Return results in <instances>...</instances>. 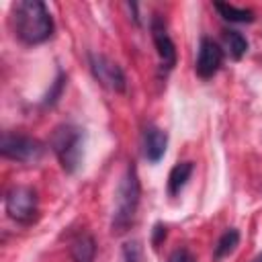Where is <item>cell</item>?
Here are the masks:
<instances>
[{
	"label": "cell",
	"instance_id": "e0dca14e",
	"mask_svg": "<svg viewBox=\"0 0 262 262\" xmlns=\"http://www.w3.org/2000/svg\"><path fill=\"white\" fill-rule=\"evenodd\" d=\"M166 237V227L162 225V223H158L156 227H154V246L158 248L160 246V242Z\"/></svg>",
	"mask_w": 262,
	"mask_h": 262
},
{
	"label": "cell",
	"instance_id": "52a82bcc",
	"mask_svg": "<svg viewBox=\"0 0 262 262\" xmlns=\"http://www.w3.org/2000/svg\"><path fill=\"white\" fill-rule=\"evenodd\" d=\"M221 63H223V49L215 41L203 37L201 39V45H199L196 66H194L196 74L201 78H211V76H215L219 72Z\"/></svg>",
	"mask_w": 262,
	"mask_h": 262
},
{
	"label": "cell",
	"instance_id": "8fae6325",
	"mask_svg": "<svg viewBox=\"0 0 262 262\" xmlns=\"http://www.w3.org/2000/svg\"><path fill=\"white\" fill-rule=\"evenodd\" d=\"M192 168H194L192 162H178L170 170V174H168V194L170 196H176L184 188V184L188 182V178L192 174Z\"/></svg>",
	"mask_w": 262,
	"mask_h": 262
},
{
	"label": "cell",
	"instance_id": "7c38bea8",
	"mask_svg": "<svg viewBox=\"0 0 262 262\" xmlns=\"http://www.w3.org/2000/svg\"><path fill=\"white\" fill-rule=\"evenodd\" d=\"M223 43L233 59H242L248 51V41L239 31H231V29L223 31Z\"/></svg>",
	"mask_w": 262,
	"mask_h": 262
},
{
	"label": "cell",
	"instance_id": "5bb4252c",
	"mask_svg": "<svg viewBox=\"0 0 262 262\" xmlns=\"http://www.w3.org/2000/svg\"><path fill=\"white\" fill-rule=\"evenodd\" d=\"M237 242H239V231L237 229H227L219 237V242H217V246L213 250V258L215 260H221L223 256H227L229 252H233V248L237 246Z\"/></svg>",
	"mask_w": 262,
	"mask_h": 262
},
{
	"label": "cell",
	"instance_id": "3957f363",
	"mask_svg": "<svg viewBox=\"0 0 262 262\" xmlns=\"http://www.w3.org/2000/svg\"><path fill=\"white\" fill-rule=\"evenodd\" d=\"M49 145L68 174L78 170L82 154H84V131L80 127L70 125V123L55 127V131L51 133Z\"/></svg>",
	"mask_w": 262,
	"mask_h": 262
},
{
	"label": "cell",
	"instance_id": "ba28073f",
	"mask_svg": "<svg viewBox=\"0 0 262 262\" xmlns=\"http://www.w3.org/2000/svg\"><path fill=\"white\" fill-rule=\"evenodd\" d=\"M149 31H151V39H154V45H156V51L160 55L162 66H166V70H172L176 66V47H174V41L168 35L166 23L160 16H154L151 25H149Z\"/></svg>",
	"mask_w": 262,
	"mask_h": 262
},
{
	"label": "cell",
	"instance_id": "2e32d148",
	"mask_svg": "<svg viewBox=\"0 0 262 262\" xmlns=\"http://www.w3.org/2000/svg\"><path fill=\"white\" fill-rule=\"evenodd\" d=\"M125 258H127V262H139V248H137V242L125 246Z\"/></svg>",
	"mask_w": 262,
	"mask_h": 262
},
{
	"label": "cell",
	"instance_id": "8992f818",
	"mask_svg": "<svg viewBox=\"0 0 262 262\" xmlns=\"http://www.w3.org/2000/svg\"><path fill=\"white\" fill-rule=\"evenodd\" d=\"M90 70L94 74V78L108 90L113 92H125V74L121 70L119 63H115L111 57L102 55V53H90Z\"/></svg>",
	"mask_w": 262,
	"mask_h": 262
},
{
	"label": "cell",
	"instance_id": "4fadbf2b",
	"mask_svg": "<svg viewBox=\"0 0 262 262\" xmlns=\"http://www.w3.org/2000/svg\"><path fill=\"white\" fill-rule=\"evenodd\" d=\"M215 8L229 23H252L254 20V12L250 8H237L233 4H223V2H215Z\"/></svg>",
	"mask_w": 262,
	"mask_h": 262
},
{
	"label": "cell",
	"instance_id": "6da1fadb",
	"mask_svg": "<svg viewBox=\"0 0 262 262\" xmlns=\"http://www.w3.org/2000/svg\"><path fill=\"white\" fill-rule=\"evenodd\" d=\"M16 37L27 45H37L53 35V18L41 0H20L12 6Z\"/></svg>",
	"mask_w": 262,
	"mask_h": 262
},
{
	"label": "cell",
	"instance_id": "277c9868",
	"mask_svg": "<svg viewBox=\"0 0 262 262\" xmlns=\"http://www.w3.org/2000/svg\"><path fill=\"white\" fill-rule=\"evenodd\" d=\"M0 151L4 158L20 162V164H35L45 154V145L29 135L18 133H4L0 141Z\"/></svg>",
	"mask_w": 262,
	"mask_h": 262
},
{
	"label": "cell",
	"instance_id": "5b68a950",
	"mask_svg": "<svg viewBox=\"0 0 262 262\" xmlns=\"http://www.w3.org/2000/svg\"><path fill=\"white\" fill-rule=\"evenodd\" d=\"M4 207L10 219L18 223H31L37 215V192L29 186H12L6 192Z\"/></svg>",
	"mask_w": 262,
	"mask_h": 262
},
{
	"label": "cell",
	"instance_id": "ac0fdd59",
	"mask_svg": "<svg viewBox=\"0 0 262 262\" xmlns=\"http://www.w3.org/2000/svg\"><path fill=\"white\" fill-rule=\"evenodd\" d=\"M252 262H262V254H258V256H256V258H254Z\"/></svg>",
	"mask_w": 262,
	"mask_h": 262
},
{
	"label": "cell",
	"instance_id": "9c48e42d",
	"mask_svg": "<svg viewBox=\"0 0 262 262\" xmlns=\"http://www.w3.org/2000/svg\"><path fill=\"white\" fill-rule=\"evenodd\" d=\"M141 147H143L145 160L151 164H158L162 160V156L166 154V147H168L166 131L156 127V125H147L141 133Z\"/></svg>",
	"mask_w": 262,
	"mask_h": 262
},
{
	"label": "cell",
	"instance_id": "7a4b0ae2",
	"mask_svg": "<svg viewBox=\"0 0 262 262\" xmlns=\"http://www.w3.org/2000/svg\"><path fill=\"white\" fill-rule=\"evenodd\" d=\"M139 194H141V186H139V176H137V168L133 162H129L119 188H117V199H115V213H113V233H125L133 221H135V213H137V205H139Z\"/></svg>",
	"mask_w": 262,
	"mask_h": 262
},
{
	"label": "cell",
	"instance_id": "30bf717a",
	"mask_svg": "<svg viewBox=\"0 0 262 262\" xmlns=\"http://www.w3.org/2000/svg\"><path fill=\"white\" fill-rule=\"evenodd\" d=\"M70 256L74 262H94L96 242L90 233H78L70 244Z\"/></svg>",
	"mask_w": 262,
	"mask_h": 262
},
{
	"label": "cell",
	"instance_id": "9a60e30c",
	"mask_svg": "<svg viewBox=\"0 0 262 262\" xmlns=\"http://www.w3.org/2000/svg\"><path fill=\"white\" fill-rule=\"evenodd\" d=\"M168 262H196V258H194L186 248H176V250L170 254Z\"/></svg>",
	"mask_w": 262,
	"mask_h": 262
}]
</instances>
